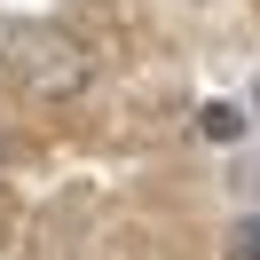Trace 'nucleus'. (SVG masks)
Instances as JSON below:
<instances>
[{
    "mask_svg": "<svg viewBox=\"0 0 260 260\" xmlns=\"http://www.w3.org/2000/svg\"><path fill=\"white\" fill-rule=\"evenodd\" d=\"M8 79L40 103H71L95 79V55H87L79 32H63L48 16H24V24H8Z\"/></svg>",
    "mask_w": 260,
    "mask_h": 260,
    "instance_id": "obj_1",
    "label": "nucleus"
},
{
    "mask_svg": "<svg viewBox=\"0 0 260 260\" xmlns=\"http://www.w3.org/2000/svg\"><path fill=\"white\" fill-rule=\"evenodd\" d=\"M244 126H252L244 103H205V111H197V134H205V142H244Z\"/></svg>",
    "mask_w": 260,
    "mask_h": 260,
    "instance_id": "obj_2",
    "label": "nucleus"
},
{
    "mask_svg": "<svg viewBox=\"0 0 260 260\" xmlns=\"http://www.w3.org/2000/svg\"><path fill=\"white\" fill-rule=\"evenodd\" d=\"M221 260H260V205L229 221V237H221Z\"/></svg>",
    "mask_w": 260,
    "mask_h": 260,
    "instance_id": "obj_3",
    "label": "nucleus"
},
{
    "mask_svg": "<svg viewBox=\"0 0 260 260\" xmlns=\"http://www.w3.org/2000/svg\"><path fill=\"white\" fill-rule=\"evenodd\" d=\"M237 189H244V197H260V166H244V174H237Z\"/></svg>",
    "mask_w": 260,
    "mask_h": 260,
    "instance_id": "obj_4",
    "label": "nucleus"
},
{
    "mask_svg": "<svg viewBox=\"0 0 260 260\" xmlns=\"http://www.w3.org/2000/svg\"><path fill=\"white\" fill-rule=\"evenodd\" d=\"M252 126H260V79H252Z\"/></svg>",
    "mask_w": 260,
    "mask_h": 260,
    "instance_id": "obj_5",
    "label": "nucleus"
}]
</instances>
